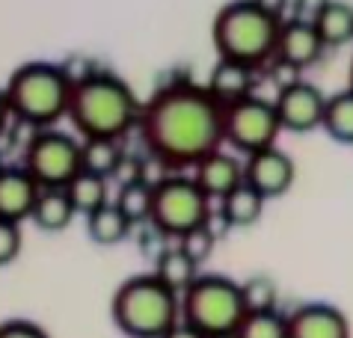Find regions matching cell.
Here are the masks:
<instances>
[{
    "label": "cell",
    "mask_w": 353,
    "mask_h": 338,
    "mask_svg": "<svg viewBox=\"0 0 353 338\" xmlns=\"http://www.w3.org/2000/svg\"><path fill=\"white\" fill-rule=\"evenodd\" d=\"M65 193H68V199H72L74 211L86 217V214H92L95 208H101L107 202V178L81 169V172L65 184Z\"/></svg>",
    "instance_id": "cb8c5ba5"
},
{
    "label": "cell",
    "mask_w": 353,
    "mask_h": 338,
    "mask_svg": "<svg viewBox=\"0 0 353 338\" xmlns=\"http://www.w3.org/2000/svg\"><path fill=\"white\" fill-rule=\"evenodd\" d=\"M9 119H12V113H9V104H6V95H3V89H0V134L6 131V125H9Z\"/></svg>",
    "instance_id": "d590c367"
},
{
    "label": "cell",
    "mask_w": 353,
    "mask_h": 338,
    "mask_svg": "<svg viewBox=\"0 0 353 338\" xmlns=\"http://www.w3.org/2000/svg\"><path fill=\"white\" fill-rule=\"evenodd\" d=\"M21 223L12 220H0V267L12 264L18 255H21Z\"/></svg>",
    "instance_id": "f1b7e54d"
},
{
    "label": "cell",
    "mask_w": 353,
    "mask_h": 338,
    "mask_svg": "<svg viewBox=\"0 0 353 338\" xmlns=\"http://www.w3.org/2000/svg\"><path fill=\"white\" fill-rule=\"evenodd\" d=\"M312 24L327 48H345L347 42H353V3L330 0Z\"/></svg>",
    "instance_id": "ffe728a7"
},
{
    "label": "cell",
    "mask_w": 353,
    "mask_h": 338,
    "mask_svg": "<svg viewBox=\"0 0 353 338\" xmlns=\"http://www.w3.org/2000/svg\"><path fill=\"white\" fill-rule=\"evenodd\" d=\"M193 181L202 187L208 199H220L234 190L241 181H243V163L238 161L234 155H225V152H211L205 155L199 163L193 166Z\"/></svg>",
    "instance_id": "9a60e30c"
},
{
    "label": "cell",
    "mask_w": 353,
    "mask_h": 338,
    "mask_svg": "<svg viewBox=\"0 0 353 338\" xmlns=\"http://www.w3.org/2000/svg\"><path fill=\"white\" fill-rule=\"evenodd\" d=\"M256 72L259 68H252L247 63L220 57L217 66L211 68V77L205 86L211 89V95L217 98L220 104H229V101H238V98L252 92V86H256Z\"/></svg>",
    "instance_id": "2e32d148"
},
{
    "label": "cell",
    "mask_w": 353,
    "mask_h": 338,
    "mask_svg": "<svg viewBox=\"0 0 353 338\" xmlns=\"http://www.w3.org/2000/svg\"><path fill=\"white\" fill-rule=\"evenodd\" d=\"M208 338H238L234 332H220V335H208Z\"/></svg>",
    "instance_id": "8d00e7d4"
},
{
    "label": "cell",
    "mask_w": 353,
    "mask_h": 338,
    "mask_svg": "<svg viewBox=\"0 0 353 338\" xmlns=\"http://www.w3.org/2000/svg\"><path fill=\"white\" fill-rule=\"evenodd\" d=\"M241 297L247 312H270L279 306V285L268 273H256L247 282H241Z\"/></svg>",
    "instance_id": "484cf974"
},
{
    "label": "cell",
    "mask_w": 353,
    "mask_h": 338,
    "mask_svg": "<svg viewBox=\"0 0 353 338\" xmlns=\"http://www.w3.org/2000/svg\"><path fill=\"white\" fill-rule=\"evenodd\" d=\"M9 113L30 128H54L68 113L72 83L54 63H24L18 66L3 86Z\"/></svg>",
    "instance_id": "5b68a950"
},
{
    "label": "cell",
    "mask_w": 353,
    "mask_h": 338,
    "mask_svg": "<svg viewBox=\"0 0 353 338\" xmlns=\"http://www.w3.org/2000/svg\"><path fill=\"white\" fill-rule=\"evenodd\" d=\"M211 217V199L188 175H170L152 190L149 223L166 237H179Z\"/></svg>",
    "instance_id": "52a82bcc"
},
{
    "label": "cell",
    "mask_w": 353,
    "mask_h": 338,
    "mask_svg": "<svg viewBox=\"0 0 353 338\" xmlns=\"http://www.w3.org/2000/svg\"><path fill=\"white\" fill-rule=\"evenodd\" d=\"M256 3L264 12H270L276 18H288V9H291V0H256Z\"/></svg>",
    "instance_id": "e575fe53"
},
{
    "label": "cell",
    "mask_w": 353,
    "mask_h": 338,
    "mask_svg": "<svg viewBox=\"0 0 353 338\" xmlns=\"http://www.w3.org/2000/svg\"><path fill=\"white\" fill-rule=\"evenodd\" d=\"M122 161L125 152L113 137H86V140H81V169H86V172L113 178Z\"/></svg>",
    "instance_id": "44dd1931"
},
{
    "label": "cell",
    "mask_w": 353,
    "mask_h": 338,
    "mask_svg": "<svg viewBox=\"0 0 353 338\" xmlns=\"http://www.w3.org/2000/svg\"><path fill=\"white\" fill-rule=\"evenodd\" d=\"M134 223L119 211L116 202H104L101 208H95L92 214H86V235L98 246H116L131 235Z\"/></svg>",
    "instance_id": "d6986e66"
},
{
    "label": "cell",
    "mask_w": 353,
    "mask_h": 338,
    "mask_svg": "<svg viewBox=\"0 0 353 338\" xmlns=\"http://www.w3.org/2000/svg\"><path fill=\"white\" fill-rule=\"evenodd\" d=\"M60 68H63V74L68 77V83H81V81H86V77H92L95 72H98V66L92 63L90 57H83V54H72V57H65V63H60Z\"/></svg>",
    "instance_id": "f546056e"
},
{
    "label": "cell",
    "mask_w": 353,
    "mask_h": 338,
    "mask_svg": "<svg viewBox=\"0 0 353 338\" xmlns=\"http://www.w3.org/2000/svg\"><path fill=\"white\" fill-rule=\"evenodd\" d=\"M279 134L282 125L273 101H264L250 92L238 101L223 104V143H229L234 152H261L268 146H276Z\"/></svg>",
    "instance_id": "ba28073f"
},
{
    "label": "cell",
    "mask_w": 353,
    "mask_h": 338,
    "mask_svg": "<svg viewBox=\"0 0 353 338\" xmlns=\"http://www.w3.org/2000/svg\"><path fill=\"white\" fill-rule=\"evenodd\" d=\"M347 83H350V89H353V59H350V72H347Z\"/></svg>",
    "instance_id": "74e56055"
},
{
    "label": "cell",
    "mask_w": 353,
    "mask_h": 338,
    "mask_svg": "<svg viewBox=\"0 0 353 338\" xmlns=\"http://www.w3.org/2000/svg\"><path fill=\"white\" fill-rule=\"evenodd\" d=\"M140 134L152 155L172 169L196 166L223 146V104L208 86L175 81L140 107Z\"/></svg>",
    "instance_id": "6da1fadb"
},
{
    "label": "cell",
    "mask_w": 353,
    "mask_h": 338,
    "mask_svg": "<svg viewBox=\"0 0 353 338\" xmlns=\"http://www.w3.org/2000/svg\"><path fill=\"white\" fill-rule=\"evenodd\" d=\"M268 74H270V81L276 83V89H282V86H288L294 81H300L303 68L291 66V63H285V59H279V57H273L268 63Z\"/></svg>",
    "instance_id": "1f68e13d"
},
{
    "label": "cell",
    "mask_w": 353,
    "mask_h": 338,
    "mask_svg": "<svg viewBox=\"0 0 353 338\" xmlns=\"http://www.w3.org/2000/svg\"><path fill=\"white\" fill-rule=\"evenodd\" d=\"M0 166H3V163H0Z\"/></svg>",
    "instance_id": "f35d334b"
},
{
    "label": "cell",
    "mask_w": 353,
    "mask_h": 338,
    "mask_svg": "<svg viewBox=\"0 0 353 338\" xmlns=\"http://www.w3.org/2000/svg\"><path fill=\"white\" fill-rule=\"evenodd\" d=\"M327 51V45L321 42L318 30L312 21H303V18H282L279 27V39H276V54L279 59L297 66V68H309L315 66L318 59Z\"/></svg>",
    "instance_id": "4fadbf2b"
},
{
    "label": "cell",
    "mask_w": 353,
    "mask_h": 338,
    "mask_svg": "<svg viewBox=\"0 0 353 338\" xmlns=\"http://www.w3.org/2000/svg\"><path fill=\"white\" fill-rule=\"evenodd\" d=\"M279 27L282 18L264 12L256 0H232L214 15L211 39L220 57L264 68L276 54Z\"/></svg>",
    "instance_id": "3957f363"
},
{
    "label": "cell",
    "mask_w": 353,
    "mask_h": 338,
    "mask_svg": "<svg viewBox=\"0 0 353 338\" xmlns=\"http://www.w3.org/2000/svg\"><path fill=\"white\" fill-rule=\"evenodd\" d=\"M163 285H170L175 294H181L196 276H199V264L181 250V246H172V250H163L154 255V270H152Z\"/></svg>",
    "instance_id": "7402d4cb"
},
{
    "label": "cell",
    "mask_w": 353,
    "mask_h": 338,
    "mask_svg": "<svg viewBox=\"0 0 353 338\" xmlns=\"http://www.w3.org/2000/svg\"><path fill=\"white\" fill-rule=\"evenodd\" d=\"M74 205L68 199L65 187H42L36 196V205L30 211V220L42 232H65L74 220Z\"/></svg>",
    "instance_id": "e0dca14e"
},
{
    "label": "cell",
    "mask_w": 353,
    "mask_h": 338,
    "mask_svg": "<svg viewBox=\"0 0 353 338\" xmlns=\"http://www.w3.org/2000/svg\"><path fill=\"white\" fill-rule=\"evenodd\" d=\"M116 205H119V211L128 217L134 226H143L149 223L152 217V187L143 184V181H125L119 196H116Z\"/></svg>",
    "instance_id": "d4e9b609"
},
{
    "label": "cell",
    "mask_w": 353,
    "mask_h": 338,
    "mask_svg": "<svg viewBox=\"0 0 353 338\" xmlns=\"http://www.w3.org/2000/svg\"><path fill=\"white\" fill-rule=\"evenodd\" d=\"M179 246L193 258L196 264L202 267V264L214 255V246H217V235H214L211 228H208V223H202V226L190 228V232H184V235L179 237Z\"/></svg>",
    "instance_id": "83f0119b"
},
{
    "label": "cell",
    "mask_w": 353,
    "mask_h": 338,
    "mask_svg": "<svg viewBox=\"0 0 353 338\" xmlns=\"http://www.w3.org/2000/svg\"><path fill=\"white\" fill-rule=\"evenodd\" d=\"M0 338H51L42 326L33 321H21V317H12V321L0 324Z\"/></svg>",
    "instance_id": "4dcf8cb0"
},
{
    "label": "cell",
    "mask_w": 353,
    "mask_h": 338,
    "mask_svg": "<svg viewBox=\"0 0 353 338\" xmlns=\"http://www.w3.org/2000/svg\"><path fill=\"white\" fill-rule=\"evenodd\" d=\"M294 178H297V166L291 157L276 146H268L261 152L247 155L243 163V181L264 196V199H276L285 196L291 190Z\"/></svg>",
    "instance_id": "8fae6325"
},
{
    "label": "cell",
    "mask_w": 353,
    "mask_h": 338,
    "mask_svg": "<svg viewBox=\"0 0 353 338\" xmlns=\"http://www.w3.org/2000/svg\"><path fill=\"white\" fill-rule=\"evenodd\" d=\"M288 338H350L347 315L330 303H303L285 317Z\"/></svg>",
    "instance_id": "7c38bea8"
},
{
    "label": "cell",
    "mask_w": 353,
    "mask_h": 338,
    "mask_svg": "<svg viewBox=\"0 0 353 338\" xmlns=\"http://www.w3.org/2000/svg\"><path fill=\"white\" fill-rule=\"evenodd\" d=\"M110 317L128 338H161L181 321V297L154 273H140L116 288Z\"/></svg>",
    "instance_id": "277c9868"
},
{
    "label": "cell",
    "mask_w": 353,
    "mask_h": 338,
    "mask_svg": "<svg viewBox=\"0 0 353 338\" xmlns=\"http://www.w3.org/2000/svg\"><path fill=\"white\" fill-rule=\"evenodd\" d=\"M321 128H323V131H327L336 143L353 146V89H350V86L327 98Z\"/></svg>",
    "instance_id": "603a6c76"
},
{
    "label": "cell",
    "mask_w": 353,
    "mask_h": 338,
    "mask_svg": "<svg viewBox=\"0 0 353 338\" xmlns=\"http://www.w3.org/2000/svg\"><path fill=\"white\" fill-rule=\"evenodd\" d=\"M181 297V321H188L205 335L234 332L247 315L241 297V285L229 276L199 273L179 294Z\"/></svg>",
    "instance_id": "8992f818"
},
{
    "label": "cell",
    "mask_w": 353,
    "mask_h": 338,
    "mask_svg": "<svg viewBox=\"0 0 353 338\" xmlns=\"http://www.w3.org/2000/svg\"><path fill=\"white\" fill-rule=\"evenodd\" d=\"M39 190L42 187L24 166H0V220H30Z\"/></svg>",
    "instance_id": "5bb4252c"
},
{
    "label": "cell",
    "mask_w": 353,
    "mask_h": 338,
    "mask_svg": "<svg viewBox=\"0 0 353 338\" xmlns=\"http://www.w3.org/2000/svg\"><path fill=\"white\" fill-rule=\"evenodd\" d=\"M330 0H291V9L288 15L291 18H303V21H315L318 12L327 6Z\"/></svg>",
    "instance_id": "d6a6232c"
},
{
    "label": "cell",
    "mask_w": 353,
    "mask_h": 338,
    "mask_svg": "<svg viewBox=\"0 0 353 338\" xmlns=\"http://www.w3.org/2000/svg\"><path fill=\"white\" fill-rule=\"evenodd\" d=\"M238 338H288L285 332V317L276 309L270 312H247L243 321L234 330Z\"/></svg>",
    "instance_id": "4316f807"
},
{
    "label": "cell",
    "mask_w": 353,
    "mask_h": 338,
    "mask_svg": "<svg viewBox=\"0 0 353 338\" xmlns=\"http://www.w3.org/2000/svg\"><path fill=\"white\" fill-rule=\"evenodd\" d=\"M264 202H268V199H264L256 187L241 181L234 190H229L220 199V214L232 228H250V226H256L261 220Z\"/></svg>",
    "instance_id": "ac0fdd59"
},
{
    "label": "cell",
    "mask_w": 353,
    "mask_h": 338,
    "mask_svg": "<svg viewBox=\"0 0 353 338\" xmlns=\"http://www.w3.org/2000/svg\"><path fill=\"white\" fill-rule=\"evenodd\" d=\"M65 116L72 119L81 140H86V137L122 140L140 119V101L122 77L98 68L92 77L72 86Z\"/></svg>",
    "instance_id": "7a4b0ae2"
},
{
    "label": "cell",
    "mask_w": 353,
    "mask_h": 338,
    "mask_svg": "<svg viewBox=\"0 0 353 338\" xmlns=\"http://www.w3.org/2000/svg\"><path fill=\"white\" fill-rule=\"evenodd\" d=\"M273 107H276V116H279L282 131L309 134V131H315V128H321V122H323L327 95H323L315 83H306L300 77V81H294L288 86L276 89Z\"/></svg>",
    "instance_id": "30bf717a"
},
{
    "label": "cell",
    "mask_w": 353,
    "mask_h": 338,
    "mask_svg": "<svg viewBox=\"0 0 353 338\" xmlns=\"http://www.w3.org/2000/svg\"><path fill=\"white\" fill-rule=\"evenodd\" d=\"M21 166L36 178L39 187H65L81 172V140L65 131L39 128L24 148Z\"/></svg>",
    "instance_id": "9c48e42d"
},
{
    "label": "cell",
    "mask_w": 353,
    "mask_h": 338,
    "mask_svg": "<svg viewBox=\"0 0 353 338\" xmlns=\"http://www.w3.org/2000/svg\"><path fill=\"white\" fill-rule=\"evenodd\" d=\"M161 338H208V335L199 332L196 326H190L188 321H179L175 326H170V330H166Z\"/></svg>",
    "instance_id": "836d02e7"
}]
</instances>
